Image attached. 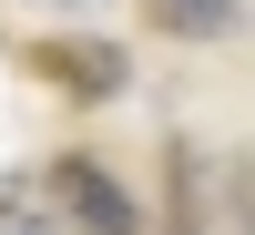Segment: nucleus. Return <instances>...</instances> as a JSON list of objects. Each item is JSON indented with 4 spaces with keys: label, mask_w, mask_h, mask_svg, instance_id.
Listing matches in <instances>:
<instances>
[{
    "label": "nucleus",
    "mask_w": 255,
    "mask_h": 235,
    "mask_svg": "<svg viewBox=\"0 0 255 235\" xmlns=\"http://www.w3.org/2000/svg\"><path fill=\"white\" fill-rule=\"evenodd\" d=\"M51 195H61V215H72L82 235H143L123 174H113V164H92V154H61V164H51Z\"/></svg>",
    "instance_id": "obj_1"
},
{
    "label": "nucleus",
    "mask_w": 255,
    "mask_h": 235,
    "mask_svg": "<svg viewBox=\"0 0 255 235\" xmlns=\"http://www.w3.org/2000/svg\"><path fill=\"white\" fill-rule=\"evenodd\" d=\"M31 72L51 82V92H72V102H113L123 82H133V61H123L113 41H31Z\"/></svg>",
    "instance_id": "obj_2"
},
{
    "label": "nucleus",
    "mask_w": 255,
    "mask_h": 235,
    "mask_svg": "<svg viewBox=\"0 0 255 235\" xmlns=\"http://www.w3.org/2000/svg\"><path fill=\"white\" fill-rule=\"evenodd\" d=\"M143 20H153L163 41H215L225 20H235V0H143Z\"/></svg>",
    "instance_id": "obj_3"
},
{
    "label": "nucleus",
    "mask_w": 255,
    "mask_h": 235,
    "mask_svg": "<svg viewBox=\"0 0 255 235\" xmlns=\"http://www.w3.org/2000/svg\"><path fill=\"white\" fill-rule=\"evenodd\" d=\"M0 235H61V225H51V205H31V195H0Z\"/></svg>",
    "instance_id": "obj_4"
},
{
    "label": "nucleus",
    "mask_w": 255,
    "mask_h": 235,
    "mask_svg": "<svg viewBox=\"0 0 255 235\" xmlns=\"http://www.w3.org/2000/svg\"><path fill=\"white\" fill-rule=\"evenodd\" d=\"M174 235H184V225H174Z\"/></svg>",
    "instance_id": "obj_5"
}]
</instances>
